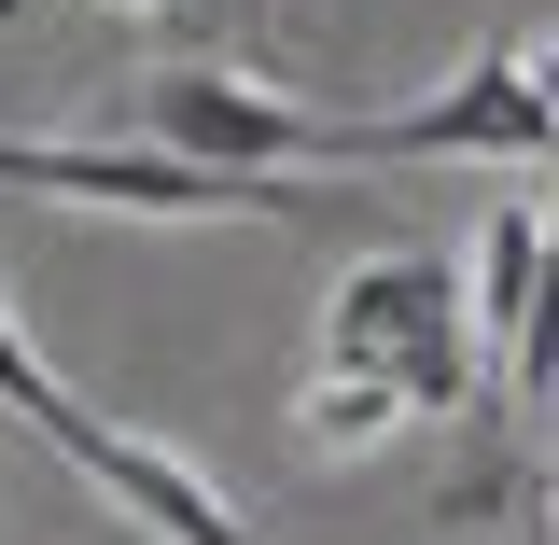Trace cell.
I'll return each mask as SVG.
<instances>
[{
  "label": "cell",
  "instance_id": "cell-12",
  "mask_svg": "<svg viewBox=\"0 0 559 545\" xmlns=\"http://www.w3.org/2000/svg\"><path fill=\"white\" fill-rule=\"evenodd\" d=\"M518 545H559V518H532V532H518Z\"/></svg>",
  "mask_w": 559,
  "mask_h": 545
},
{
  "label": "cell",
  "instance_id": "cell-10",
  "mask_svg": "<svg viewBox=\"0 0 559 545\" xmlns=\"http://www.w3.org/2000/svg\"><path fill=\"white\" fill-rule=\"evenodd\" d=\"M266 14H280V0H238V28H252V43H266Z\"/></svg>",
  "mask_w": 559,
  "mask_h": 545
},
{
  "label": "cell",
  "instance_id": "cell-11",
  "mask_svg": "<svg viewBox=\"0 0 559 545\" xmlns=\"http://www.w3.org/2000/svg\"><path fill=\"white\" fill-rule=\"evenodd\" d=\"M0 14H14V0H0ZM112 14H168V0H112Z\"/></svg>",
  "mask_w": 559,
  "mask_h": 545
},
{
  "label": "cell",
  "instance_id": "cell-1",
  "mask_svg": "<svg viewBox=\"0 0 559 545\" xmlns=\"http://www.w3.org/2000/svg\"><path fill=\"white\" fill-rule=\"evenodd\" d=\"M322 364H336V378H378L406 419H462V406H489L476 294H462V266H448V252H419V238L364 252V266L322 294Z\"/></svg>",
  "mask_w": 559,
  "mask_h": 545
},
{
  "label": "cell",
  "instance_id": "cell-5",
  "mask_svg": "<svg viewBox=\"0 0 559 545\" xmlns=\"http://www.w3.org/2000/svg\"><path fill=\"white\" fill-rule=\"evenodd\" d=\"M140 140L182 154V168H294V154H336V112L280 98L266 70H224V57H168L140 84Z\"/></svg>",
  "mask_w": 559,
  "mask_h": 545
},
{
  "label": "cell",
  "instance_id": "cell-2",
  "mask_svg": "<svg viewBox=\"0 0 559 545\" xmlns=\"http://www.w3.org/2000/svg\"><path fill=\"white\" fill-rule=\"evenodd\" d=\"M0 406L28 419V434L57 448L70 476H98V489H112V503H127L154 545H252V518H238V503H224V489H210L197 462L168 448V434H127V419L70 406V392H57V364L14 336V294H0Z\"/></svg>",
  "mask_w": 559,
  "mask_h": 545
},
{
  "label": "cell",
  "instance_id": "cell-6",
  "mask_svg": "<svg viewBox=\"0 0 559 545\" xmlns=\"http://www.w3.org/2000/svg\"><path fill=\"white\" fill-rule=\"evenodd\" d=\"M532 252H546V197H503V210L476 224V280H462V294H476V364H503V349H518Z\"/></svg>",
  "mask_w": 559,
  "mask_h": 545
},
{
  "label": "cell",
  "instance_id": "cell-13",
  "mask_svg": "<svg viewBox=\"0 0 559 545\" xmlns=\"http://www.w3.org/2000/svg\"><path fill=\"white\" fill-rule=\"evenodd\" d=\"M546 518H559V489H546Z\"/></svg>",
  "mask_w": 559,
  "mask_h": 545
},
{
  "label": "cell",
  "instance_id": "cell-9",
  "mask_svg": "<svg viewBox=\"0 0 559 545\" xmlns=\"http://www.w3.org/2000/svg\"><path fill=\"white\" fill-rule=\"evenodd\" d=\"M532 84H546V112H559V43H532Z\"/></svg>",
  "mask_w": 559,
  "mask_h": 545
},
{
  "label": "cell",
  "instance_id": "cell-7",
  "mask_svg": "<svg viewBox=\"0 0 559 545\" xmlns=\"http://www.w3.org/2000/svg\"><path fill=\"white\" fill-rule=\"evenodd\" d=\"M406 406L378 392V378H336V364H308V392H294V448L308 462H364V448H392Z\"/></svg>",
  "mask_w": 559,
  "mask_h": 545
},
{
  "label": "cell",
  "instance_id": "cell-8",
  "mask_svg": "<svg viewBox=\"0 0 559 545\" xmlns=\"http://www.w3.org/2000/svg\"><path fill=\"white\" fill-rule=\"evenodd\" d=\"M546 392H559V197H546V252H532L518 349H503V406H546Z\"/></svg>",
  "mask_w": 559,
  "mask_h": 545
},
{
  "label": "cell",
  "instance_id": "cell-4",
  "mask_svg": "<svg viewBox=\"0 0 559 545\" xmlns=\"http://www.w3.org/2000/svg\"><path fill=\"white\" fill-rule=\"evenodd\" d=\"M336 154L349 168H406V154H559V112L532 84V43L489 28L462 57V84H433L406 112H336Z\"/></svg>",
  "mask_w": 559,
  "mask_h": 545
},
{
  "label": "cell",
  "instance_id": "cell-3",
  "mask_svg": "<svg viewBox=\"0 0 559 545\" xmlns=\"http://www.w3.org/2000/svg\"><path fill=\"white\" fill-rule=\"evenodd\" d=\"M0 197H70V210H140V224H224V210H266V224H308L322 182L294 168H182L154 140H14L0 127Z\"/></svg>",
  "mask_w": 559,
  "mask_h": 545
}]
</instances>
